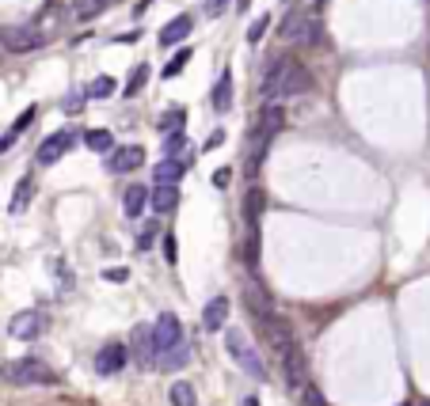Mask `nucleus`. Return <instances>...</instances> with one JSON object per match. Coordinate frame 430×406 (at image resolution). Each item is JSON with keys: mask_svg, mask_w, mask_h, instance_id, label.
I'll use <instances>...</instances> for the list:
<instances>
[{"mask_svg": "<svg viewBox=\"0 0 430 406\" xmlns=\"http://www.w3.org/2000/svg\"><path fill=\"white\" fill-rule=\"evenodd\" d=\"M263 91L270 99H297V96H305V91H312V77H308V69L297 58H282V61H274V69L267 72V84H263Z\"/></svg>", "mask_w": 430, "mask_h": 406, "instance_id": "obj_1", "label": "nucleus"}, {"mask_svg": "<svg viewBox=\"0 0 430 406\" xmlns=\"http://www.w3.org/2000/svg\"><path fill=\"white\" fill-rule=\"evenodd\" d=\"M0 380L15 384V387H31V384H58V372L50 365L34 361V357H20V361H4L0 365Z\"/></svg>", "mask_w": 430, "mask_h": 406, "instance_id": "obj_2", "label": "nucleus"}, {"mask_svg": "<svg viewBox=\"0 0 430 406\" xmlns=\"http://www.w3.org/2000/svg\"><path fill=\"white\" fill-rule=\"evenodd\" d=\"M286 126V114H282V103H267L263 114H259V129H255V152H251V171L263 164L267 156V145L278 137V129Z\"/></svg>", "mask_w": 430, "mask_h": 406, "instance_id": "obj_3", "label": "nucleus"}, {"mask_svg": "<svg viewBox=\"0 0 430 406\" xmlns=\"http://www.w3.org/2000/svg\"><path fill=\"white\" fill-rule=\"evenodd\" d=\"M183 342H186V338H183L179 319H175L172 311H160V315H156V327H153V349H156V361H167V357H172Z\"/></svg>", "mask_w": 430, "mask_h": 406, "instance_id": "obj_4", "label": "nucleus"}, {"mask_svg": "<svg viewBox=\"0 0 430 406\" xmlns=\"http://www.w3.org/2000/svg\"><path fill=\"white\" fill-rule=\"evenodd\" d=\"M278 39H286V42H316L320 39V20H316L312 12H305V8H293V12L278 23Z\"/></svg>", "mask_w": 430, "mask_h": 406, "instance_id": "obj_5", "label": "nucleus"}, {"mask_svg": "<svg viewBox=\"0 0 430 406\" xmlns=\"http://www.w3.org/2000/svg\"><path fill=\"white\" fill-rule=\"evenodd\" d=\"M225 349H229L232 361L244 368L248 376H255V380H267V365H263V357H259V349L251 346V342H244V334H240V330H229V334H225Z\"/></svg>", "mask_w": 430, "mask_h": 406, "instance_id": "obj_6", "label": "nucleus"}, {"mask_svg": "<svg viewBox=\"0 0 430 406\" xmlns=\"http://www.w3.org/2000/svg\"><path fill=\"white\" fill-rule=\"evenodd\" d=\"M255 323H259V330H263V338L270 342L274 353H282L286 346H293V330H289V323H286V319H278L274 311L263 315V319H255Z\"/></svg>", "mask_w": 430, "mask_h": 406, "instance_id": "obj_7", "label": "nucleus"}, {"mask_svg": "<svg viewBox=\"0 0 430 406\" xmlns=\"http://www.w3.org/2000/svg\"><path fill=\"white\" fill-rule=\"evenodd\" d=\"M77 145V133H72V129H61V133H53V137H46L42 145H39V152H34V159H39V164H58V159L69 152V148Z\"/></svg>", "mask_w": 430, "mask_h": 406, "instance_id": "obj_8", "label": "nucleus"}, {"mask_svg": "<svg viewBox=\"0 0 430 406\" xmlns=\"http://www.w3.org/2000/svg\"><path fill=\"white\" fill-rule=\"evenodd\" d=\"M126 361H129V349L122 342H107L96 353V372L99 376H118L126 368Z\"/></svg>", "mask_w": 430, "mask_h": 406, "instance_id": "obj_9", "label": "nucleus"}, {"mask_svg": "<svg viewBox=\"0 0 430 406\" xmlns=\"http://www.w3.org/2000/svg\"><path fill=\"white\" fill-rule=\"evenodd\" d=\"M282 372H286V384L289 387H305V380H308V365H305V353H301V346H286L282 353Z\"/></svg>", "mask_w": 430, "mask_h": 406, "instance_id": "obj_10", "label": "nucleus"}, {"mask_svg": "<svg viewBox=\"0 0 430 406\" xmlns=\"http://www.w3.org/2000/svg\"><path fill=\"white\" fill-rule=\"evenodd\" d=\"M42 327H46L42 311H15L12 323H8V334L20 338V342H34V334H42Z\"/></svg>", "mask_w": 430, "mask_h": 406, "instance_id": "obj_11", "label": "nucleus"}, {"mask_svg": "<svg viewBox=\"0 0 430 406\" xmlns=\"http://www.w3.org/2000/svg\"><path fill=\"white\" fill-rule=\"evenodd\" d=\"M141 164H145V148L141 145H126V148H110L107 171L110 175H122V171H137Z\"/></svg>", "mask_w": 430, "mask_h": 406, "instance_id": "obj_12", "label": "nucleus"}, {"mask_svg": "<svg viewBox=\"0 0 430 406\" xmlns=\"http://www.w3.org/2000/svg\"><path fill=\"white\" fill-rule=\"evenodd\" d=\"M129 353L137 357V365H141V368H153L156 349H153V327H148V323H137V327H134V338H129Z\"/></svg>", "mask_w": 430, "mask_h": 406, "instance_id": "obj_13", "label": "nucleus"}, {"mask_svg": "<svg viewBox=\"0 0 430 406\" xmlns=\"http://www.w3.org/2000/svg\"><path fill=\"white\" fill-rule=\"evenodd\" d=\"M46 39L39 34V27H15V31H8L4 34V46L12 53H27V50H39Z\"/></svg>", "mask_w": 430, "mask_h": 406, "instance_id": "obj_14", "label": "nucleus"}, {"mask_svg": "<svg viewBox=\"0 0 430 406\" xmlns=\"http://www.w3.org/2000/svg\"><path fill=\"white\" fill-rule=\"evenodd\" d=\"M179 205V186L175 183H156V190L148 194V209L153 213H172Z\"/></svg>", "mask_w": 430, "mask_h": 406, "instance_id": "obj_15", "label": "nucleus"}, {"mask_svg": "<svg viewBox=\"0 0 430 406\" xmlns=\"http://www.w3.org/2000/svg\"><path fill=\"white\" fill-rule=\"evenodd\" d=\"M191 31H194L191 15H175V20L160 31V46H183L186 39H191Z\"/></svg>", "mask_w": 430, "mask_h": 406, "instance_id": "obj_16", "label": "nucleus"}, {"mask_svg": "<svg viewBox=\"0 0 430 406\" xmlns=\"http://www.w3.org/2000/svg\"><path fill=\"white\" fill-rule=\"evenodd\" d=\"M244 304H248V311L255 319H263V315L274 311V308H270V300H267V292L259 289V281H248V285H244Z\"/></svg>", "mask_w": 430, "mask_h": 406, "instance_id": "obj_17", "label": "nucleus"}, {"mask_svg": "<svg viewBox=\"0 0 430 406\" xmlns=\"http://www.w3.org/2000/svg\"><path fill=\"white\" fill-rule=\"evenodd\" d=\"M225 319H229V300L225 296H213L210 304H205V311H202V327L205 330H221V327H225Z\"/></svg>", "mask_w": 430, "mask_h": 406, "instance_id": "obj_18", "label": "nucleus"}, {"mask_svg": "<svg viewBox=\"0 0 430 406\" xmlns=\"http://www.w3.org/2000/svg\"><path fill=\"white\" fill-rule=\"evenodd\" d=\"M183 171H186V164L179 156H164L160 164L153 167V183H179Z\"/></svg>", "mask_w": 430, "mask_h": 406, "instance_id": "obj_19", "label": "nucleus"}, {"mask_svg": "<svg viewBox=\"0 0 430 406\" xmlns=\"http://www.w3.org/2000/svg\"><path fill=\"white\" fill-rule=\"evenodd\" d=\"M229 107H232V72L225 69V72H221V80H217V88H213V110L225 114Z\"/></svg>", "mask_w": 430, "mask_h": 406, "instance_id": "obj_20", "label": "nucleus"}, {"mask_svg": "<svg viewBox=\"0 0 430 406\" xmlns=\"http://www.w3.org/2000/svg\"><path fill=\"white\" fill-rule=\"evenodd\" d=\"M145 205H148V190H145V186H126V194H122L126 216H141Z\"/></svg>", "mask_w": 430, "mask_h": 406, "instance_id": "obj_21", "label": "nucleus"}, {"mask_svg": "<svg viewBox=\"0 0 430 406\" xmlns=\"http://www.w3.org/2000/svg\"><path fill=\"white\" fill-rule=\"evenodd\" d=\"M259 213H263V190H259V186H251V190H248V202H244V221H248V228H259Z\"/></svg>", "mask_w": 430, "mask_h": 406, "instance_id": "obj_22", "label": "nucleus"}, {"mask_svg": "<svg viewBox=\"0 0 430 406\" xmlns=\"http://www.w3.org/2000/svg\"><path fill=\"white\" fill-rule=\"evenodd\" d=\"M84 145H88L91 152H110V148H115V137H110V129H88V133H84Z\"/></svg>", "mask_w": 430, "mask_h": 406, "instance_id": "obj_23", "label": "nucleus"}, {"mask_svg": "<svg viewBox=\"0 0 430 406\" xmlns=\"http://www.w3.org/2000/svg\"><path fill=\"white\" fill-rule=\"evenodd\" d=\"M191 58H194V50H191V46H183V50H175V58L164 65V80H175V77H179V72L186 69V65H191Z\"/></svg>", "mask_w": 430, "mask_h": 406, "instance_id": "obj_24", "label": "nucleus"}, {"mask_svg": "<svg viewBox=\"0 0 430 406\" xmlns=\"http://www.w3.org/2000/svg\"><path fill=\"white\" fill-rule=\"evenodd\" d=\"M167 399H172V406H198V399H194V387H191V384H183V380H175V384H172Z\"/></svg>", "mask_w": 430, "mask_h": 406, "instance_id": "obj_25", "label": "nucleus"}, {"mask_svg": "<svg viewBox=\"0 0 430 406\" xmlns=\"http://www.w3.org/2000/svg\"><path fill=\"white\" fill-rule=\"evenodd\" d=\"M88 99H107V96H115V80L110 77H96L88 84V91H84Z\"/></svg>", "mask_w": 430, "mask_h": 406, "instance_id": "obj_26", "label": "nucleus"}, {"mask_svg": "<svg viewBox=\"0 0 430 406\" xmlns=\"http://www.w3.org/2000/svg\"><path fill=\"white\" fill-rule=\"evenodd\" d=\"M72 8H77L80 20H91V15H99L107 4H103V0H72Z\"/></svg>", "mask_w": 430, "mask_h": 406, "instance_id": "obj_27", "label": "nucleus"}, {"mask_svg": "<svg viewBox=\"0 0 430 406\" xmlns=\"http://www.w3.org/2000/svg\"><path fill=\"white\" fill-rule=\"evenodd\" d=\"M179 148H186V129H172V133L164 137V152H167V156H175Z\"/></svg>", "mask_w": 430, "mask_h": 406, "instance_id": "obj_28", "label": "nucleus"}, {"mask_svg": "<svg viewBox=\"0 0 430 406\" xmlns=\"http://www.w3.org/2000/svg\"><path fill=\"white\" fill-rule=\"evenodd\" d=\"M145 80H148V65H137V69H134V77H129V84H126V96H137Z\"/></svg>", "mask_w": 430, "mask_h": 406, "instance_id": "obj_29", "label": "nucleus"}, {"mask_svg": "<svg viewBox=\"0 0 430 406\" xmlns=\"http://www.w3.org/2000/svg\"><path fill=\"white\" fill-rule=\"evenodd\" d=\"M267 27H270V15H259V20L248 27V42H259L267 34Z\"/></svg>", "mask_w": 430, "mask_h": 406, "instance_id": "obj_30", "label": "nucleus"}, {"mask_svg": "<svg viewBox=\"0 0 430 406\" xmlns=\"http://www.w3.org/2000/svg\"><path fill=\"white\" fill-rule=\"evenodd\" d=\"M103 281H110V285H122V281H129V270H126V266H107V270H103Z\"/></svg>", "mask_w": 430, "mask_h": 406, "instance_id": "obj_31", "label": "nucleus"}, {"mask_svg": "<svg viewBox=\"0 0 430 406\" xmlns=\"http://www.w3.org/2000/svg\"><path fill=\"white\" fill-rule=\"evenodd\" d=\"M301 402H305V406H328V402H324V395L316 391L312 384H305V387H301Z\"/></svg>", "mask_w": 430, "mask_h": 406, "instance_id": "obj_32", "label": "nucleus"}, {"mask_svg": "<svg viewBox=\"0 0 430 406\" xmlns=\"http://www.w3.org/2000/svg\"><path fill=\"white\" fill-rule=\"evenodd\" d=\"M27 197H31V178H23L20 190H15V197H12V209H15V213H20L23 205H27Z\"/></svg>", "mask_w": 430, "mask_h": 406, "instance_id": "obj_33", "label": "nucleus"}, {"mask_svg": "<svg viewBox=\"0 0 430 406\" xmlns=\"http://www.w3.org/2000/svg\"><path fill=\"white\" fill-rule=\"evenodd\" d=\"M183 122H186V110H167L164 122H160V129H167V133H172L175 126H183Z\"/></svg>", "mask_w": 430, "mask_h": 406, "instance_id": "obj_34", "label": "nucleus"}, {"mask_svg": "<svg viewBox=\"0 0 430 406\" xmlns=\"http://www.w3.org/2000/svg\"><path fill=\"white\" fill-rule=\"evenodd\" d=\"M34 114H39V110H34V107H27V110H23V114H20V118H15V126H12V137H20V133H23V129H27V126H31V122H34Z\"/></svg>", "mask_w": 430, "mask_h": 406, "instance_id": "obj_35", "label": "nucleus"}, {"mask_svg": "<svg viewBox=\"0 0 430 406\" xmlns=\"http://www.w3.org/2000/svg\"><path fill=\"white\" fill-rule=\"evenodd\" d=\"M164 258L175 266V258H179V251H175V235H164Z\"/></svg>", "mask_w": 430, "mask_h": 406, "instance_id": "obj_36", "label": "nucleus"}, {"mask_svg": "<svg viewBox=\"0 0 430 406\" xmlns=\"http://www.w3.org/2000/svg\"><path fill=\"white\" fill-rule=\"evenodd\" d=\"M225 145V129H217V133H210V140H205V152H213V148Z\"/></svg>", "mask_w": 430, "mask_h": 406, "instance_id": "obj_37", "label": "nucleus"}, {"mask_svg": "<svg viewBox=\"0 0 430 406\" xmlns=\"http://www.w3.org/2000/svg\"><path fill=\"white\" fill-rule=\"evenodd\" d=\"M229 0H205V15H221Z\"/></svg>", "mask_w": 430, "mask_h": 406, "instance_id": "obj_38", "label": "nucleus"}, {"mask_svg": "<svg viewBox=\"0 0 430 406\" xmlns=\"http://www.w3.org/2000/svg\"><path fill=\"white\" fill-rule=\"evenodd\" d=\"M61 110H69V114H80V110H84V99H80V96H72L69 103H61Z\"/></svg>", "mask_w": 430, "mask_h": 406, "instance_id": "obj_39", "label": "nucleus"}, {"mask_svg": "<svg viewBox=\"0 0 430 406\" xmlns=\"http://www.w3.org/2000/svg\"><path fill=\"white\" fill-rule=\"evenodd\" d=\"M213 186H229V171H217V175H213Z\"/></svg>", "mask_w": 430, "mask_h": 406, "instance_id": "obj_40", "label": "nucleus"}, {"mask_svg": "<svg viewBox=\"0 0 430 406\" xmlns=\"http://www.w3.org/2000/svg\"><path fill=\"white\" fill-rule=\"evenodd\" d=\"M148 4H153V0H141V4L134 8V12H137V15H145V8H148Z\"/></svg>", "mask_w": 430, "mask_h": 406, "instance_id": "obj_41", "label": "nucleus"}, {"mask_svg": "<svg viewBox=\"0 0 430 406\" xmlns=\"http://www.w3.org/2000/svg\"><path fill=\"white\" fill-rule=\"evenodd\" d=\"M236 4H240V12H248V8H251V0H236Z\"/></svg>", "mask_w": 430, "mask_h": 406, "instance_id": "obj_42", "label": "nucleus"}, {"mask_svg": "<svg viewBox=\"0 0 430 406\" xmlns=\"http://www.w3.org/2000/svg\"><path fill=\"white\" fill-rule=\"evenodd\" d=\"M244 406H259V399H244Z\"/></svg>", "mask_w": 430, "mask_h": 406, "instance_id": "obj_43", "label": "nucleus"}, {"mask_svg": "<svg viewBox=\"0 0 430 406\" xmlns=\"http://www.w3.org/2000/svg\"><path fill=\"white\" fill-rule=\"evenodd\" d=\"M103 4H107V8H110V4H118V0H103Z\"/></svg>", "mask_w": 430, "mask_h": 406, "instance_id": "obj_44", "label": "nucleus"}, {"mask_svg": "<svg viewBox=\"0 0 430 406\" xmlns=\"http://www.w3.org/2000/svg\"><path fill=\"white\" fill-rule=\"evenodd\" d=\"M419 406H430V402H419Z\"/></svg>", "mask_w": 430, "mask_h": 406, "instance_id": "obj_45", "label": "nucleus"}]
</instances>
